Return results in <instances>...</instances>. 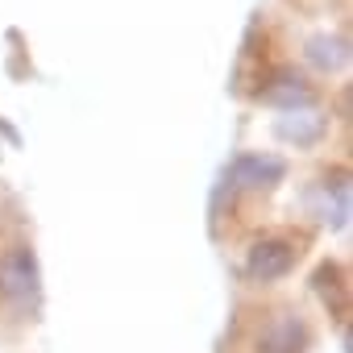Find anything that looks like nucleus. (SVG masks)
<instances>
[{"label": "nucleus", "instance_id": "f257e3e1", "mask_svg": "<svg viewBox=\"0 0 353 353\" xmlns=\"http://www.w3.org/2000/svg\"><path fill=\"white\" fill-rule=\"evenodd\" d=\"M307 349V324L291 312H274L258 328V353H303Z\"/></svg>", "mask_w": 353, "mask_h": 353}, {"label": "nucleus", "instance_id": "f03ea898", "mask_svg": "<svg viewBox=\"0 0 353 353\" xmlns=\"http://www.w3.org/2000/svg\"><path fill=\"white\" fill-rule=\"evenodd\" d=\"M38 291V262L26 245L0 254V295L5 299H30Z\"/></svg>", "mask_w": 353, "mask_h": 353}, {"label": "nucleus", "instance_id": "7ed1b4c3", "mask_svg": "<svg viewBox=\"0 0 353 353\" xmlns=\"http://www.w3.org/2000/svg\"><path fill=\"white\" fill-rule=\"evenodd\" d=\"M250 274L258 279V283H270V279H283L291 266H295V250L287 245V241H258L254 250H250Z\"/></svg>", "mask_w": 353, "mask_h": 353}, {"label": "nucleus", "instance_id": "20e7f679", "mask_svg": "<svg viewBox=\"0 0 353 353\" xmlns=\"http://www.w3.org/2000/svg\"><path fill=\"white\" fill-rule=\"evenodd\" d=\"M287 174V166H283V158H262V154H245V158H237L233 162V179L241 183V188H270V183H279Z\"/></svg>", "mask_w": 353, "mask_h": 353}, {"label": "nucleus", "instance_id": "39448f33", "mask_svg": "<svg viewBox=\"0 0 353 353\" xmlns=\"http://www.w3.org/2000/svg\"><path fill=\"white\" fill-rule=\"evenodd\" d=\"M262 100L295 112V104H312V88H307L295 71H279V75L270 79V88H262Z\"/></svg>", "mask_w": 353, "mask_h": 353}, {"label": "nucleus", "instance_id": "423d86ee", "mask_svg": "<svg viewBox=\"0 0 353 353\" xmlns=\"http://www.w3.org/2000/svg\"><path fill=\"white\" fill-rule=\"evenodd\" d=\"M320 133H324V117L320 112H291V117L279 121V137L295 141V145H312Z\"/></svg>", "mask_w": 353, "mask_h": 353}, {"label": "nucleus", "instance_id": "0eeeda50", "mask_svg": "<svg viewBox=\"0 0 353 353\" xmlns=\"http://www.w3.org/2000/svg\"><path fill=\"white\" fill-rule=\"evenodd\" d=\"M307 63H316L320 71H336L341 63H345V42L341 38H312L307 42Z\"/></svg>", "mask_w": 353, "mask_h": 353}]
</instances>
